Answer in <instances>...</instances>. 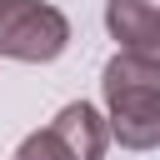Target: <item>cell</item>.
Masks as SVG:
<instances>
[{"mask_svg":"<svg viewBox=\"0 0 160 160\" xmlns=\"http://www.w3.org/2000/svg\"><path fill=\"white\" fill-rule=\"evenodd\" d=\"M70 45V20L50 0H0V60L50 65Z\"/></svg>","mask_w":160,"mask_h":160,"instance_id":"cell-2","label":"cell"},{"mask_svg":"<svg viewBox=\"0 0 160 160\" xmlns=\"http://www.w3.org/2000/svg\"><path fill=\"white\" fill-rule=\"evenodd\" d=\"M50 130L75 150V160H105V145H110V130H105V115L90 105V100H70L55 110Z\"/></svg>","mask_w":160,"mask_h":160,"instance_id":"cell-4","label":"cell"},{"mask_svg":"<svg viewBox=\"0 0 160 160\" xmlns=\"http://www.w3.org/2000/svg\"><path fill=\"white\" fill-rule=\"evenodd\" d=\"M105 30L120 40L125 55L160 65V10L150 0H105Z\"/></svg>","mask_w":160,"mask_h":160,"instance_id":"cell-3","label":"cell"},{"mask_svg":"<svg viewBox=\"0 0 160 160\" xmlns=\"http://www.w3.org/2000/svg\"><path fill=\"white\" fill-rule=\"evenodd\" d=\"M15 160H75V150H70V145L45 125V130H35V135H25V140H20Z\"/></svg>","mask_w":160,"mask_h":160,"instance_id":"cell-5","label":"cell"},{"mask_svg":"<svg viewBox=\"0 0 160 160\" xmlns=\"http://www.w3.org/2000/svg\"><path fill=\"white\" fill-rule=\"evenodd\" d=\"M105 95V130L125 150H155L160 145V65H145L125 50H115L100 70Z\"/></svg>","mask_w":160,"mask_h":160,"instance_id":"cell-1","label":"cell"}]
</instances>
